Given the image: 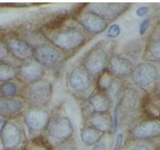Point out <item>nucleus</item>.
Instances as JSON below:
<instances>
[{"instance_id": "f257e3e1", "label": "nucleus", "mask_w": 160, "mask_h": 150, "mask_svg": "<svg viewBox=\"0 0 160 150\" xmlns=\"http://www.w3.org/2000/svg\"><path fill=\"white\" fill-rule=\"evenodd\" d=\"M52 41L55 46L65 51L78 49L85 42V37L75 28H67L54 35Z\"/></svg>"}, {"instance_id": "f03ea898", "label": "nucleus", "mask_w": 160, "mask_h": 150, "mask_svg": "<svg viewBox=\"0 0 160 150\" xmlns=\"http://www.w3.org/2000/svg\"><path fill=\"white\" fill-rule=\"evenodd\" d=\"M33 55L37 60L38 63L46 67H55L62 60L60 52L53 46L46 44L36 46L33 50Z\"/></svg>"}, {"instance_id": "7ed1b4c3", "label": "nucleus", "mask_w": 160, "mask_h": 150, "mask_svg": "<svg viewBox=\"0 0 160 150\" xmlns=\"http://www.w3.org/2000/svg\"><path fill=\"white\" fill-rule=\"evenodd\" d=\"M52 86L47 80L35 82L28 90V98L33 103L46 106L51 99Z\"/></svg>"}, {"instance_id": "20e7f679", "label": "nucleus", "mask_w": 160, "mask_h": 150, "mask_svg": "<svg viewBox=\"0 0 160 150\" xmlns=\"http://www.w3.org/2000/svg\"><path fill=\"white\" fill-rule=\"evenodd\" d=\"M158 77V70L152 64L142 63L132 71V80L137 85L148 87L155 83Z\"/></svg>"}, {"instance_id": "39448f33", "label": "nucleus", "mask_w": 160, "mask_h": 150, "mask_svg": "<svg viewBox=\"0 0 160 150\" xmlns=\"http://www.w3.org/2000/svg\"><path fill=\"white\" fill-rule=\"evenodd\" d=\"M90 7L92 12L98 14L104 19H112L123 14L129 7V4L122 2H94Z\"/></svg>"}, {"instance_id": "423d86ee", "label": "nucleus", "mask_w": 160, "mask_h": 150, "mask_svg": "<svg viewBox=\"0 0 160 150\" xmlns=\"http://www.w3.org/2000/svg\"><path fill=\"white\" fill-rule=\"evenodd\" d=\"M46 127L49 134L58 140L68 139L73 131L72 123L65 117H57L51 119Z\"/></svg>"}, {"instance_id": "0eeeda50", "label": "nucleus", "mask_w": 160, "mask_h": 150, "mask_svg": "<svg viewBox=\"0 0 160 150\" xmlns=\"http://www.w3.org/2000/svg\"><path fill=\"white\" fill-rule=\"evenodd\" d=\"M107 54L101 48H95L88 53L84 60V66L89 73L98 74L104 70L107 63Z\"/></svg>"}, {"instance_id": "6e6552de", "label": "nucleus", "mask_w": 160, "mask_h": 150, "mask_svg": "<svg viewBox=\"0 0 160 150\" xmlns=\"http://www.w3.org/2000/svg\"><path fill=\"white\" fill-rule=\"evenodd\" d=\"M49 121L47 112L42 109H31L25 114V122L30 130L39 131L45 129Z\"/></svg>"}, {"instance_id": "1a4fd4ad", "label": "nucleus", "mask_w": 160, "mask_h": 150, "mask_svg": "<svg viewBox=\"0 0 160 150\" xmlns=\"http://www.w3.org/2000/svg\"><path fill=\"white\" fill-rule=\"evenodd\" d=\"M2 143L7 149L12 150L19 145L22 140L19 128L13 123H7L2 132Z\"/></svg>"}, {"instance_id": "9d476101", "label": "nucleus", "mask_w": 160, "mask_h": 150, "mask_svg": "<svg viewBox=\"0 0 160 150\" xmlns=\"http://www.w3.org/2000/svg\"><path fill=\"white\" fill-rule=\"evenodd\" d=\"M112 73L117 77H125L132 73L133 65L129 60L120 56H114L109 62Z\"/></svg>"}, {"instance_id": "9b49d317", "label": "nucleus", "mask_w": 160, "mask_h": 150, "mask_svg": "<svg viewBox=\"0 0 160 150\" xmlns=\"http://www.w3.org/2000/svg\"><path fill=\"white\" fill-rule=\"evenodd\" d=\"M44 69L40 64L29 62L22 67L19 75L23 81L27 83H35L41 80L44 75Z\"/></svg>"}, {"instance_id": "f8f14e48", "label": "nucleus", "mask_w": 160, "mask_h": 150, "mask_svg": "<svg viewBox=\"0 0 160 150\" xmlns=\"http://www.w3.org/2000/svg\"><path fill=\"white\" fill-rule=\"evenodd\" d=\"M83 26L91 33H99L104 31L107 27L105 19L93 12H88L81 18Z\"/></svg>"}, {"instance_id": "ddd939ff", "label": "nucleus", "mask_w": 160, "mask_h": 150, "mask_svg": "<svg viewBox=\"0 0 160 150\" xmlns=\"http://www.w3.org/2000/svg\"><path fill=\"white\" fill-rule=\"evenodd\" d=\"M7 47L14 56L20 59H29L33 56V50L25 41L10 38L7 41Z\"/></svg>"}, {"instance_id": "4468645a", "label": "nucleus", "mask_w": 160, "mask_h": 150, "mask_svg": "<svg viewBox=\"0 0 160 150\" xmlns=\"http://www.w3.org/2000/svg\"><path fill=\"white\" fill-rule=\"evenodd\" d=\"M160 134V124L155 121H148L136 126L133 135L139 139L154 138Z\"/></svg>"}, {"instance_id": "2eb2a0df", "label": "nucleus", "mask_w": 160, "mask_h": 150, "mask_svg": "<svg viewBox=\"0 0 160 150\" xmlns=\"http://www.w3.org/2000/svg\"><path fill=\"white\" fill-rule=\"evenodd\" d=\"M69 84L75 91H85L90 85V77L88 72L82 68H75L71 72Z\"/></svg>"}, {"instance_id": "dca6fc26", "label": "nucleus", "mask_w": 160, "mask_h": 150, "mask_svg": "<svg viewBox=\"0 0 160 150\" xmlns=\"http://www.w3.org/2000/svg\"><path fill=\"white\" fill-rule=\"evenodd\" d=\"M22 103L18 99L11 98H0V115L9 117L16 114L22 108Z\"/></svg>"}, {"instance_id": "f3484780", "label": "nucleus", "mask_w": 160, "mask_h": 150, "mask_svg": "<svg viewBox=\"0 0 160 150\" xmlns=\"http://www.w3.org/2000/svg\"><path fill=\"white\" fill-rule=\"evenodd\" d=\"M90 104H91L92 110L98 114L105 113L110 109L111 102L110 99L108 98L107 96L104 94H94L90 99Z\"/></svg>"}, {"instance_id": "a211bd4d", "label": "nucleus", "mask_w": 160, "mask_h": 150, "mask_svg": "<svg viewBox=\"0 0 160 150\" xmlns=\"http://www.w3.org/2000/svg\"><path fill=\"white\" fill-rule=\"evenodd\" d=\"M82 142L88 145H92L98 143L101 138L100 132L92 127H86L83 129L81 133Z\"/></svg>"}, {"instance_id": "6ab92c4d", "label": "nucleus", "mask_w": 160, "mask_h": 150, "mask_svg": "<svg viewBox=\"0 0 160 150\" xmlns=\"http://www.w3.org/2000/svg\"><path fill=\"white\" fill-rule=\"evenodd\" d=\"M138 99H139V96H138L137 91L132 88H128L123 93L122 104L123 107L128 110H134L137 107Z\"/></svg>"}, {"instance_id": "aec40b11", "label": "nucleus", "mask_w": 160, "mask_h": 150, "mask_svg": "<svg viewBox=\"0 0 160 150\" xmlns=\"http://www.w3.org/2000/svg\"><path fill=\"white\" fill-rule=\"evenodd\" d=\"M92 125L98 131H108L111 129L112 122L109 116L99 114L91 119Z\"/></svg>"}, {"instance_id": "412c9836", "label": "nucleus", "mask_w": 160, "mask_h": 150, "mask_svg": "<svg viewBox=\"0 0 160 150\" xmlns=\"http://www.w3.org/2000/svg\"><path fill=\"white\" fill-rule=\"evenodd\" d=\"M146 56L151 60L160 63V41H151L146 48Z\"/></svg>"}, {"instance_id": "4be33fe9", "label": "nucleus", "mask_w": 160, "mask_h": 150, "mask_svg": "<svg viewBox=\"0 0 160 150\" xmlns=\"http://www.w3.org/2000/svg\"><path fill=\"white\" fill-rule=\"evenodd\" d=\"M17 75L15 68L7 64H0V82H7Z\"/></svg>"}, {"instance_id": "5701e85b", "label": "nucleus", "mask_w": 160, "mask_h": 150, "mask_svg": "<svg viewBox=\"0 0 160 150\" xmlns=\"http://www.w3.org/2000/svg\"><path fill=\"white\" fill-rule=\"evenodd\" d=\"M0 93L5 98H11L17 93V87L12 83H5L0 87Z\"/></svg>"}, {"instance_id": "b1692460", "label": "nucleus", "mask_w": 160, "mask_h": 150, "mask_svg": "<svg viewBox=\"0 0 160 150\" xmlns=\"http://www.w3.org/2000/svg\"><path fill=\"white\" fill-rule=\"evenodd\" d=\"M112 82L113 80L112 79L111 75L106 73L100 77V80H99V85L102 89H108Z\"/></svg>"}, {"instance_id": "393cba45", "label": "nucleus", "mask_w": 160, "mask_h": 150, "mask_svg": "<svg viewBox=\"0 0 160 150\" xmlns=\"http://www.w3.org/2000/svg\"><path fill=\"white\" fill-rule=\"evenodd\" d=\"M120 34V26L116 24H114L112 25V26H110V28L108 29V37H113V38H114V37H118Z\"/></svg>"}, {"instance_id": "a878e982", "label": "nucleus", "mask_w": 160, "mask_h": 150, "mask_svg": "<svg viewBox=\"0 0 160 150\" xmlns=\"http://www.w3.org/2000/svg\"><path fill=\"white\" fill-rule=\"evenodd\" d=\"M9 56V50L7 46L0 41V61H3L8 58Z\"/></svg>"}, {"instance_id": "bb28decb", "label": "nucleus", "mask_w": 160, "mask_h": 150, "mask_svg": "<svg viewBox=\"0 0 160 150\" xmlns=\"http://www.w3.org/2000/svg\"><path fill=\"white\" fill-rule=\"evenodd\" d=\"M150 25V20L149 19H145L142 21V22L141 23L140 26H139V33L141 35H143L146 31L148 30V28L149 27Z\"/></svg>"}, {"instance_id": "cd10ccee", "label": "nucleus", "mask_w": 160, "mask_h": 150, "mask_svg": "<svg viewBox=\"0 0 160 150\" xmlns=\"http://www.w3.org/2000/svg\"><path fill=\"white\" fill-rule=\"evenodd\" d=\"M123 134H122V133H118L117 136H116L114 150H119V149H120V147L122 146V144H123Z\"/></svg>"}, {"instance_id": "c85d7f7f", "label": "nucleus", "mask_w": 160, "mask_h": 150, "mask_svg": "<svg viewBox=\"0 0 160 150\" xmlns=\"http://www.w3.org/2000/svg\"><path fill=\"white\" fill-rule=\"evenodd\" d=\"M148 11H149V8L146 6H142V7H139V8L136 10V14L139 17H142V16H144L145 14H148Z\"/></svg>"}, {"instance_id": "c756f323", "label": "nucleus", "mask_w": 160, "mask_h": 150, "mask_svg": "<svg viewBox=\"0 0 160 150\" xmlns=\"http://www.w3.org/2000/svg\"><path fill=\"white\" fill-rule=\"evenodd\" d=\"M92 150H107V145L104 142H100L94 147Z\"/></svg>"}, {"instance_id": "7c9ffc66", "label": "nucleus", "mask_w": 160, "mask_h": 150, "mask_svg": "<svg viewBox=\"0 0 160 150\" xmlns=\"http://www.w3.org/2000/svg\"><path fill=\"white\" fill-rule=\"evenodd\" d=\"M30 150H47L44 146L38 145V144H34V145L30 147Z\"/></svg>"}, {"instance_id": "2f4dec72", "label": "nucleus", "mask_w": 160, "mask_h": 150, "mask_svg": "<svg viewBox=\"0 0 160 150\" xmlns=\"http://www.w3.org/2000/svg\"><path fill=\"white\" fill-rule=\"evenodd\" d=\"M132 150H151L148 146L142 145H138L132 148Z\"/></svg>"}, {"instance_id": "473e14b6", "label": "nucleus", "mask_w": 160, "mask_h": 150, "mask_svg": "<svg viewBox=\"0 0 160 150\" xmlns=\"http://www.w3.org/2000/svg\"><path fill=\"white\" fill-rule=\"evenodd\" d=\"M59 150H77L76 148H74L72 145H66V146L62 147V148H60Z\"/></svg>"}, {"instance_id": "72a5a7b5", "label": "nucleus", "mask_w": 160, "mask_h": 150, "mask_svg": "<svg viewBox=\"0 0 160 150\" xmlns=\"http://www.w3.org/2000/svg\"><path fill=\"white\" fill-rule=\"evenodd\" d=\"M5 122H4V120H2V119H0V133H1V132H2V129H3L4 126H5Z\"/></svg>"}, {"instance_id": "f704fd0d", "label": "nucleus", "mask_w": 160, "mask_h": 150, "mask_svg": "<svg viewBox=\"0 0 160 150\" xmlns=\"http://www.w3.org/2000/svg\"><path fill=\"white\" fill-rule=\"evenodd\" d=\"M157 89H158V91L160 92V80L159 82L158 83V85H157Z\"/></svg>"}, {"instance_id": "c9c22d12", "label": "nucleus", "mask_w": 160, "mask_h": 150, "mask_svg": "<svg viewBox=\"0 0 160 150\" xmlns=\"http://www.w3.org/2000/svg\"><path fill=\"white\" fill-rule=\"evenodd\" d=\"M7 150H9V149H7Z\"/></svg>"}]
</instances>
